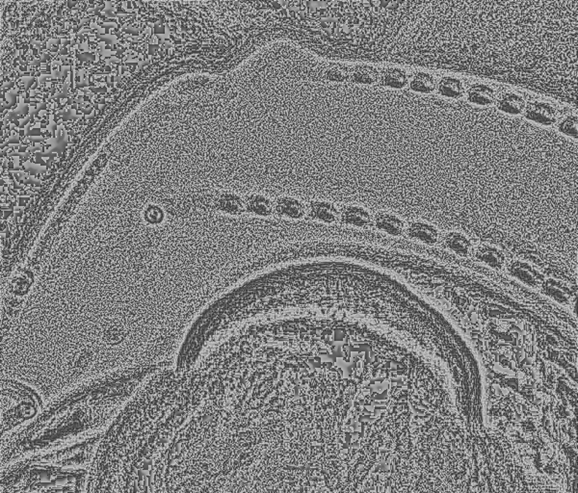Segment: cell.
<instances>
[{
  "mask_svg": "<svg viewBox=\"0 0 578 493\" xmlns=\"http://www.w3.org/2000/svg\"><path fill=\"white\" fill-rule=\"evenodd\" d=\"M405 234L410 239L416 240L428 246H434L440 240V232L437 227L426 222H412L406 227Z\"/></svg>",
  "mask_w": 578,
  "mask_h": 493,
  "instance_id": "obj_10",
  "label": "cell"
},
{
  "mask_svg": "<svg viewBox=\"0 0 578 493\" xmlns=\"http://www.w3.org/2000/svg\"><path fill=\"white\" fill-rule=\"evenodd\" d=\"M410 83L408 71L399 67H389L380 70L378 85L389 90H403Z\"/></svg>",
  "mask_w": 578,
  "mask_h": 493,
  "instance_id": "obj_11",
  "label": "cell"
},
{
  "mask_svg": "<svg viewBox=\"0 0 578 493\" xmlns=\"http://www.w3.org/2000/svg\"><path fill=\"white\" fill-rule=\"evenodd\" d=\"M438 93L445 99H459L465 93V85L460 78L447 76L440 79L437 83Z\"/></svg>",
  "mask_w": 578,
  "mask_h": 493,
  "instance_id": "obj_17",
  "label": "cell"
},
{
  "mask_svg": "<svg viewBox=\"0 0 578 493\" xmlns=\"http://www.w3.org/2000/svg\"><path fill=\"white\" fill-rule=\"evenodd\" d=\"M214 209L228 215L240 216L245 213L244 196L231 189H217Z\"/></svg>",
  "mask_w": 578,
  "mask_h": 493,
  "instance_id": "obj_3",
  "label": "cell"
},
{
  "mask_svg": "<svg viewBox=\"0 0 578 493\" xmlns=\"http://www.w3.org/2000/svg\"><path fill=\"white\" fill-rule=\"evenodd\" d=\"M340 222L346 226L366 229L373 226V215L361 204L346 203L340 208Z\"/></svg>",
  "mask_w": 578,
  "mask_h": 493,
  "instance_id": "obj_5",
  "label": "cell"
},
{
  "mask_svg": "<svg viewBox=\"0 0 578 493\" xmlns=\"http://www.w3.org/2000/svg\"><path fill=\"white\" fill-rule=\"evenodd\" d=\"M274 215L292 221L304 220L308 215V204L296 196L282 194L274 200Z\"/></svg>",
  "mask_w": 578,
  "mask_h": 493,
  "instance_id": "obj_2",
  "label": "cell"
},
{
  "mask_svg": "<svg viewBox=\"0 0 578 493\" xmlns=\"http://www.w3.org/2000/svg\"><path fill=\"white\" fill-rule=\"evenodd\" d=\"M496 108L503 114L519 116L523 114L526 108V99L516 92H505L499 97Z\"/></svg>",
  "mask_w": 578,
  "mask_h": 493,
  "instance_id": "obj_15",
  "label": "cell"
},
{
  "mask_svg": "<svg viewBox=\"0 0 578 493\" xmlns=\"http://www.w3.org/2000/svg\"><path fill=\"white\" fill-rule=\"evenodd\" d=\"M445 249L460 257H468L473 252L472 243L468 236L458 231L448 232L444 238Z\"/></svg>",
  "mask_w": 578,
  "mask_h": 493,
  "instance_id": "obj_16",
  "label": "cell"
},
{
  "mask_svg": "<svg viewBox=\"0 0 578 493\" xmlns=\"http://www.w3.org/2000/svg\"><path fill=\"white\" fill-rule=\"evenodd\" d=\"M554 51L538 1H399L389 63L470 73L539 92Z\"/></svg>",
  "mask_w": 578,
  "mask_h": 493,
  "instance_id": "obj_1",
  "label": "cell"
},
{
  "mask_svg": "<svg viewBox=\"0 0 578 493\" xmlns=\"http://www.w3.org/2000/svg\"><path fill=\"white\" fill-rule=\"evenodd\" d=\"M508 270L514 278H518L521 283H526L530 287L538 288L540 285L544 282L543 277L527 263L512 262L509 265Z\"/></svg>",
  "mask_w": 578,
  "mask_h": 493,
  "instance_id": "obj_14",
  "label": "cell"
},
{
  "mask_svg": "<svg viewBox=\"0 0 578 493\" xmlns=\"http://www.w3.org/2000/svg\"><path fill=\"white\" fill-rule=\"evenodd\" d=\"M380 79V69L373 64H351L349 85L373 87L378 85Z\"/></svg>",
  "mask_w": 578,
  "mask_h": 493,
  "instance_id": "obj_8",
  "label": "cell"
},
{
  "mask_svg": "<svg viewBox=\"0 0 578 493\" xmlns=\"http://www.w3.org/2000/svg\"><path fill=\"white\" fill-rule=\"evenodd\" d=\"M307 204L308 219L326 224H332L340 221V208L333 201L312 199Z\"/></svg>",
  "mask_w": 578,
  "mask_h": 493,
  "instance_id": "obj_4",
  "label": "cell"
},
{
  "mask_svg": "<svg viewBox=\"0 0 578 493\" xmlns=\"http://www.w3.org/2000/svg\"><path fill=\"white\" fill-rule=\"evenodd\" d=\"M496 90L495 87L482 83L472 84L467 91V101L473 106H490L495 103Z\"/></svg>",
  "mask_w": 578,
  "mask_h": 493,
  "instance_id": "obj_12",
  "label": "cell"
},
{
  "mask_svg": "<svg viewBox=\"0 0 578 493\" xmlns=\"http://www.w3.org/2000/svg\"><path fill=\"white\" fill-rule=\"evenodd\" d=\"M475 259L491 269L501 270L505 266L506 255L498 248L481 245L473 249Z\"/></svg>",
  "mask_w": 578,
  "mask_h": 493,
  "instance_id": "obj_13",
  "label": "cell"
},
{
  "mask_svg": "<svg viewBox=\"0 0 578 493\" xmlns=\"http://www.w3.org/2000/svg\"><path fill=\"white\" fill-rule=\"evenodd\" d=\"M558 131L565 136L577 140L578 117L577 115L570 114L565 117L558 124Z\"/></svg>",
  "mask_w": 578,
  "mask_h": 493,
  "instance_id": "obj_20",
  "label": "cell"
},
{
  "mask_svg": "<svg viewBox=\"0 0 578 493\" xmlns=\"http://www.w3.org/2000/svg\"><path fill=\"white\" fill-rule=\"evenodd\" d=\"M245 213L259 218H269L274 215V200L261 192H248L244 195Z\"/></svg>",
  "mask_w": 578,
  "mask_h": 493,
  "instance_id": "obj_7",
  "label": "cell"
},
{
  "mask_svg": "<svg viewBox=\"0 0 578 493\" xmlns=\"http://www.w3.org/2000/svg\"><path fill=\"white\" fill-rule=\"evenodd\" d=\"M557 110L547 101H535L524 110V117L529 122L543 127H551L557 122Z\"/></svg>",
  "mask_w": 578,
  "mask_h": 493,
  "instance_id": "obj_6",
  "label": "cell"
},
{
  "mask_svg": "<svg viewBox=\"0 0 578 493\" xmlns=\"http://www.w3.org/2000/svg\"><path fill=\"white\" fill-rule=\"evenodd\" d=\"M373 226L378 231L391 236H402L406 231V223L400 216L392 212L381 210L373 215Z\"/></svg>",
  "mask_w": 578,
  "mask_h": 493,
  "instance_id": "obj_9",
  "label": "cell"
},
{
  "mask_svg": "<svg viewBox=\"0 0 578 493\" xmlns=\"http://www.w3.org/2000/svg\"><path fill=\"white\" fill-rule=\"evenodd\" d=\"M542 288H543L544 295L547 297L551 298L560 305H569L570 296L564 283L555 280L554 278H549L542 283Z\"/></svg>",
  "mask_w": 578,
  "mask_h": 493,
  "instance_id": "obj_19",
  "label": "cell"
},
{
  "mask_svg": "<svg viewBox=\"0 0 578 493\" xmlns=\"http://www.w3.org/2000/svg\"><path fill=\"white\" fill-rule=\"evenodd\" d=\"M437 80L435 76L428 71H420L414 73L410 81V89L417 94H429L436 90Z\"/></svg>",
  "mask_w": 578,
  "mask_h": 493,
  "instance_id": "obj_18",
  "label": "cell"
}]
</instances>
